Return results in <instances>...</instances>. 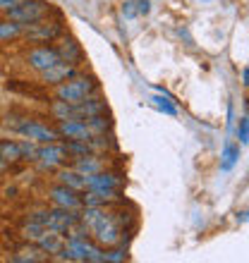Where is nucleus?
<instances>
[{"label": "nucleus", "mask_w": 249, "mask_h": 263, "mask_svg": "<svg viewBox=\"0 0 249 263\" xmlns=\"http://www.w3.org/2000/svg\"><path fill=\"white\" fill-rule=\"evenodd\" d=\"M103 261H108V263H122V261H127V254H124V249H111L108 254H103Z\"/></svg>", "instance_id": "b1692460"}, {"label": "nucleus", "mask_w": 249, "mask_h": 263, "mask_svg": "<svg viewBox=\"0 0 249 263\" xmlns=\"http://www.w3.org/2000/svg\"><path fill=\"white\" fill-rule=\"evenodd\" d=\"M50 199H53V203H56V206L69 208V211H75V208L82 206V199L77 196V192H75V189H69V187H65V184L50 189Z\"/></svg>", "instance_id": "9d476101"}, {"label": "nucleus", "mask_w": 249, "mask_h": 263, "mask_svg": "<svg viewBox=\"0 0 249 263\" xmlns=\"http://www.w3.org/2000/svg\"><path fill=\"white\" fill-rule=\"evenodd\" d=\"M22 34V24L20 22H0V41H10V39H14V36Z\"/></svg>", "instance_id": "aec40b11"}, {"label": "nucleus", "mask_w": 249, "mask_h": 263, "mask_svg": "<svg viewBox=\"0 0 249 263\" xmlns=\"http://www.w3.org/2000/svg\"><path fill=\"white\" fill-rule=\"evenodd\" d=\"M48 3L46 0H20L17 5L7 7V20L20 22V24H36L48 14Z\"/></svg>", "instance_id": "7ed1b4c3"}, {"label": "nucleus", "mask_w": 249, "mask_h": 263, "mask_svg": "<svg viewBox=\"0 0 249 263\" xmlns=\"http://www.w3.org/2000/svg\"><path fill=\"white\" fill-rule=\"evenodd\" d=\"M240 158V146L235 144H228L225 146V151H223V163H221V170H233Z\"/></svg>", "instance_id": "6ab92c4d"}, {"label": "nucleus", "mask_w": 249, "mask_h": 263, "mask_svg": "<svg viewBox=\"0 0 249 263\" xmlns=\"http://www.w3.org/2000/svg\"><path fill=\"white\" fill-rule=\"evenodd\" d=\"M62 258L69 261H91V263H103V251L96 244L86 242V237L69 235L67 244H62Z\"/></svg>", "instance_id": "f03ea898"}, {"label": "nucleus", "mask_w": 249, "mask_h": 263, "mask_svg": "<svg viewBox=\"0 0 249 263\" xmlns=\"http://www.w3.org/2000/svg\"><path fill=\"white\" fill-rule=\"evenodd\" d=\"M84 184L89 192H101V194H115L120 189V177L111 173H94V175H86L84 177Z\"/></svg>", "instance_id": "423d86ee"}, {"label": "nucleus", "mask_w": 249, "mask_h": 263, "mask_svg": "<svg viewBox=\"0 0 249 263\" xmlns=\"http://www.w3.org/2000/svg\"><path fill=\"white\" fill-rule=\"evenodd\" d=\"M20 153H22V160H36L39 148H36L34 144H29V139H27L24 144H20Z\"/></svg>", "instance_id": "5701e85b"}, {"label": "nucleus", "mask_w": 249, "mask_h": 263, "mask_svg": "<svg viewBox=\"0 0 249 263\" xmlns=\"http://www.w3.org/2000/svg\"><path fill=\"white\" fill-rule=\"evenodd\" d=\"M58 137L72 139V141H89V139L94 137V132H91L89 125L82 122V120H60Z\"/></svg>", "instance_id": "0eeeda50"}, {"label": "nucleus", "mask_w": 249, "mask_h": 263, "mask_svg": "<svg viewBox=\"0 0 249 263\" xmlns=\"http://www.w3.org/2000/svg\"><path fill=\"white\" fill-rule=\"evenodd\" d=\"M17 160H22L20 144H14L10 139L0 141V163H17Z\"/></svg>", "instance_id": "4468645a"}, {"label": "nucleus", "mask_w": 249, "mask_h": 263, "mask_svg": "<svg viewBox=\"0 0 249 263\" xmlns=\"http://www.w3.org/2000/svg\"><path fill=\"white\" fill-rule=\"evenodd\" d=\"M65 148H67V153H75V156H89L91 153V146L89 141H72V139H67V144H65Z\"/></svg>", "instance_id": "4be33fe9"}, {"label": "nucleus", "mask_w": 249, "mask_h": 263, "mask_svg": "<svg viewBox=\"0 0 249 263\" xmlns=\"http://www.w3.org/2000/svg\"><path fill=\"white\" fill-rule=\"evenodd\" d=\"M67 148H65V144H56V141H50V144H43L41 148H39V156H36V160H41L46 167H58L62 165L65 160H67Z\"/></svg>", "instance_id": "6e6552de"}, {"label": "nucleus", "mask_w": 249, "mask_h": 263, "mask_svg": "<svg viewBox=\"0 0 249 263\" xmlns=\"http://www.w3.org/2000/svg\"><path fill=\"white\" fill-rule=\"evenodd\" d=\"M41 74H43V82H46V84H60V82H65V79H69V77H75L77 72H75V67H72V65L58 63L56 67L46 69V72H41Z\"/></svg>", "instance_id": "9b49d317"}, {"label": "nucleus", "mask_w": 249, "mask_h": 263, "mask_svg": "<svg viewBox=\"0 0 249 263\" xmlns=\"http://www.w3.org/2000/svg\"><path fill=\"white\" fill-rule=\"evenodd\" d=\"M122 14L124 17H137V3H134V0H124L122 3Z\"/></svg>", "instance_id": "bb28decb"}, {"label": "nucleus", "mask_w": 249, "mask_h": 263, "mask_svg": "<svg viewBox=\"0 0 249 263\" xmlns=\"http://www.w3.org/2000/svg\"><path fill=\"white\" fill-rule=\"evenodd\" d=\"M237 137H240V141H242V144H247V139H249V122H247V115H242V118H240V125H237Z\"/></svg>", "instance_id": "393cba45"}, {"label": "nucleus", "mask_w": 249, "mask_h": 263, "mask_svg": "<svg viewBox=\"0 0 249 263\" xmlns=\"http://www.w3.org/2000/svg\"><path fill=\"white\" fill-rule=\"evenodd\" d=\"M53 115H56L58 120H79L77 105L65 103V101H56V103H53Z\"/></svg>", "instance_id": "a211bd4d"}, {"label": "nucleus", "mask_w": 249, "mask_h": 263, "mask_svg": "<svg viewBox=\"0 0 249 263\" xmlns=\"http://www.w3.org/2000/svg\"><path fill=\"white\" fill-rule=\"evenodd\" d=\"M58 55H60V63L72 65V63H77V60L82 58V48H79L75 41H65L60 48H58Z\"/></svg>", "instance_id": "dca6fc26"}, {"label": "nucleus", "mask_w": 249, "mask_h": 263, "mask_svg": "<svg viewBox=\"0 0 249 263\" xmlns=\"http://www.w3.org/2000/svg\"><path fill=\"white\" fill-rule=\"evenodd\" d=\"M242 84H244V86H247V84H249V69H247V67L242 69Z\"/></svg>", "instance_id": "c756f323"}, {"label": "nucleus", "mask_w": 249, "mask_h": 263, "mask_svg": "<svg viewBox=\"0 0 249 263\" xmlns=\"http://www.w3.org/2000/svg\"><path fill=\"white\" fill-rule=\"evenodd\" d=\"M151 101H153V105H156L158 110L168 112V115H175V112H177V110H175V105H170V103H168V101H163V98H161V96H153Z\"/></svg>", "instance_id": "a878e982"}, {"label": "nucleus", "mask_w": 249, "mask_h": 263, "mask_svg": "<svg viewBox=\"0 0 249 263\" xmlns=\"http://www.w3.org/2000/svg\"><path fill=\"white\" fill-rule=\"evenodd\" d=\"M79 220L84 222L86 232H91L98 244L118 247L122 242V225L113 213H105L103 206H86Z\"/></svg>", "instance_id": "f257e3e1"}, {"label": "nucleus", "mask_w": 249, "mask_h": 263, "mask_svg": "<svg viewBox=\"0 0 249 263\" xmlns=\"http://www.w3.org/2000/svg\"><path fill=\"white\" fill-rule=\"evenodd\" d=\"M36 244H39V249L41 251H48V254H58V251L62 249V237L60 232H56V230H43V235L36 239Z\"/></svg>", "instance_id": "f8f14e48"}, {"label": "nucleus", "mask_w": 249, "mask_h": 263, "mask_svg": "<svg viewBox=\"0 0 249 263\" xmlns=\"http://www.w3.org/2000/svg\"><path fill=\"white\" fill-rule=\"evenodd\" d=\"M201 3H211V0H201Z\"/></svg>", "instance_id": "7c9ffc66"}, {"label": "nucleus", "mask_w": 249, "mask_h": 263, "mask_svg": "<svg viewBox=\"0 0 249 263\" xmlns=\"http://www.w3.org/2000/svg\"><path fill=\"white\" fill-rule=\"evenodd\" d=\"M60 63V55H58L56 48H48V46H41V48H34L29 53V65L39 72H46V69L56 67Z\"/></svg>", "instance_id": "1a4fd4ad"}, {"label": "nucleus", "mask_w": 249, "mask_h": 263, "mask_svg": "<svg viewBox=\"0 0 249 263\" xmlns=\"http://www.w3.org/2000/svg\"><path fill=\"white\" fill-rule=\"evenodd\" d=\"M58 180H60L65 187L75 189V192H82V189H86V184H84V175H79L77 170H62V173L58 175Z\"/></svg>", "instance_id": "2eb2a0df"}, {"label": "nucleus", "mask_w": 249, "mask_h": 263, "mask_svg": "<svg viewBox=\"0 0 249 263\" xmlns=\"http://www.w3.org/2000/svg\"><path fill=\"white\" fill-rule=\"evenodd\" d=\"M29 39L31 41H48V39H56L60 34V27L58 24H29Z\"/></svg>", "instance_id": "ddd939ff"}, {"label": "nucleus", "mask_w": 249, "mask_h": 263, "mask_svg": "<svg viewBox=\"0 0 249 263\" xmlns=\"http://www.w3.org/2000/svg\"><path fill=\"white\" fill-rule=\"evenodd\" d=\"M86 125H89V129L94 132V134H105V129L111 127V122L105 120V112H101V115H91V118H86Z\"/></svg>", "instance_id": "412c9836"}, {"label": "nucleus", "mask_w": 249, "mask_h": 263, "mask_svg": "<svg viewBox=\"0 0 249 263\" xmlns=\"http://www.w3.org/2000/svg\"><path fill=\"white\" fill-rule=\"evenodd\" d=\"M17 129H20L22 137H27L29 141H36V144H50L58 139V129H50V127L34 122V120H24Z\"/></svg>", "instance_id": "39448f33"}, {"label": "nucleus", "mask_w": 249, "mask_h": 263, "mask_svg": "<svg viewBox=\"0 0 249 263\" xmlns=\"http://www.w3.org/2000/svg\"><path fill=\"white\" fill-rule=\"evenodd\" d=\"M17 3H20V0H0V7H12V5H17Z\"/></svg>", "instance_id": "c85d7f7f"}, {"label": "nucleus", "mask_w": 249, "mask_h": 263, "mask_svg": "<svg viewBox=\"0 0 249 263\" xmlns=\"http://www.w3.org/2000/svg\"><path fill=\"white\" fill-rule=\"evenodd\" d=\"M75 170L79 175H84V177H86V175H94V173H98V170H101V160L94 158L91 153H89V156H82V158L77 160Z\"/></svg>", "instance_id": "f3484780"}, {"label": "nucleus", "mask_w": 249, "mask_h": 263, "mask_svg": "<svg viewBox=\"0 0 249 263\" xmlns=\"http://www.w3.org/2000/svg\"><path fill=\"white\" fill-rule=\"evenodd\" d=\"M96 91V82L89 77H72V82H65L58 86V98L65 103H82L86 96H91Z\"/></svg>", "instance_id": "20e7f679"}, {"label": "nucleus", "mask_w": 249, "mask_h": 263, "mask_svg": "<svg viewBox=\"0 0 249 263\" xmlns=\"http://www.w3.org/2000/svg\"><path fill=\"white\" fill-rule=\"evenodd\" d=\"M134 3H137V14H149V10H151L149 0H134Z\"/></svg>", "instance_id": "cd10ccee"}]
</instances>
